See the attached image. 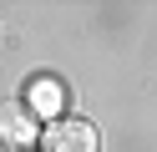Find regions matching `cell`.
Returning <instances> with one entry per match:
<instances>
[{
  "label": "cell",
  "instance_id": "6da1fadb",
  "mask_svg": "<svg viewBox=\"0 0 157 152\" xmlns=\"http://www.w3.org/2000/svg\"><path fill=\"white\" fill-rule=\"evenodd\" d=\"M41 152H96V127L86 117H56L41 127Z\"/></svg>",
  "mask_w": 157,
  "mask_h": 152
},
{
  "label": "cell",
  "instance_id": "7a4b0ae2",
  "mask_svg": "<svg viewBox=\"0 0 157 152\" xmlns=\"http://www.w3.org/2000/svg\"><path fill=\"white\" fill-rule=\"evenodd\" d=\"M41 142V122L21 101H0V152H31Z\"/></svg>",
  "mask_w": 157,
  "mask_h": 152
},
{
  "label": "cell",
  "instance_id": "3957f363",
  "mask_svg": "<svg viewBox=\"0 0 157 152\" xmlns=\"http://www.w3.org/2000/svg\"><path fill=\"white\" fill-rule=\"evenodd\" d=\"M21 107L31 111L36 122H56V117L66 111V86H61V76H31Z\"/></svg>",
  "mask_w": 157,
  "mask_h": 152
}]
</instances>
